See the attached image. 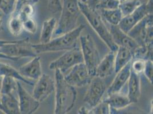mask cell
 I'll return each instance as SVG.
<instances>
[{
	"label": "cell",
	"instance_id": "1",
	"mask_svg": "<svg viewBox=\"0 0 153 114\" xmlns=\"http://www.w3.org/2000/svg\"><path fill=\"white\" fill-rule=\"evenodd\" d=\"M55 114L69 113L73 108L77 99L75 87L66 82L64 75L59 70H55Z\"/></svg>",
	"mask_w": 153,
	"mask_h": 114
},
{
	"label": "cell",
	"instance_id": "2",
	"mask_svg": "<svg viewBox=\"0 0 153 114\" xmlns=\"http://www.w3.org/2000/svg\"><path fill=\"white\" fill-rule=\"evenodd\" d=\"M85 27V25L81 24L70 32L51 39L46 44H32L33 49L37 55L49 52L69 50L77 45L78 39Z\"/></svg>",
	"mask_w": 153,
	"mask_h": 114
},
{
	"label": "cell",
	"instance_id": "3",
	"mask_svg": "<svg viewBox=\"0 0 153 114\" xmlns=\"http://www.w3.org/2000/svg\"><path fill=\"white\" fill-rule=\"evenodd\" d=\"M79 8L81 14L87 19L91 27L97 33L110 51L116 52L118 46L115 44L110 31L103 21L102 17L97 10H92L86 3L78 1Z\"/></svg>",
	"mask_w": 153,
	"mask_h": 114
},
{
	"label": "cell",
	"instance_id": "4",
	"mask_svg": "<svg viewBox=\"0 0 153 114\" xmlns=\"http://www.w3.org/2000/svg\"><path fill=\"white\" fill-rule=\"evenodd\" d=\"M37 56L29 38L18 41L2 40L0 44L1 59L16 61L22 58H33Z\"/></svg>",
	"mask_w": 153,
	"mask_h": 114
},
{
	"label": "cell",
	"instance_id": "5",
	"mask_svg": "<svg viewBox=\"0 0 153 114\" xmlns=\"http://www.w3.org/2000/svg\"><path fill=\"white\" fill-rule=\"evenodd\" d=\"M78 1L79 0H64L61 17L54 32L56 37L70 32L77 26V22L81 14Z\"/></svg>",
	"mask_w": 153,
	"mask_h": 114
},
{
	"label": "cell",
	"instance_id": "6",
	"mask_svg": "<svg viewBox=\"0 0 153 114\" xmlns=\"http://www.w3.org/2000/svg\"><path fill=\"white\" fill-rule=\"evenodd\" d=\"M79 39L83 56V62L93 78L96 76V68L101 61L99 52L94 40L90 34L80 36Z\"/></svg>",
	"mask_w": 153,
	"mask_h": 114
},
{
	"label": "cell",
	"instance_id": "7",
	"mask_svg": "<svg viewBox=\"0 0 153 114\" xmlns=\"http://www.w3.org/2000/svg\"><path fill=\"white\" fill-rule=\"evenodd\" d=\"M153 14L145 17L128 32V34L140 46L153 44Z\"/></svg>",
	"mask_w": 153,
	"mask_h": 114
},
{
	"label": "cell",
	"instance_id": "8",
	"mask_svg": "<svg viewBox=\"0 0 153 114\" xmlns=\"http://www.w3.org/2000/svg\"><path fill=\"white\" fill-rule=\"evenodd\" d=\"M83 62V58L81 48L76 47L66 51L61 56L51 62L49 67L51 70H59L64 74L74 66Z\"/></svg>",
	"mask_w": 153,
	"mask_h": 114
},
{
	"label": "cell",
	"instance_id": "9",
	"mask_svg": "<svg viewBox=\"0 0 153 114\" xmlns=\"http://www.w3.org/2000/svg\"><path fill=\"white\" fill-rule=\"evenodd\" d=\"M149 14H153V0L142 3L133 13L123 17L118 26L123 32L128 34L134 26Z\"/></svg>",
	"mask_w": 153,
	"mask_h": 114
},
{
	"label": "cell",
	"instance_id": "10",
	"mask_svg": "<svg viewBox=\"0 0 153 114\" xmlns=\"http://www.w3.org/2000/svg\"><path fill=\"white\" fill-rule=\"evenodd\" d=\"M66 82L75 87H82L89 84L92 77L84 62L77 64L64 76Z\"/></svg>",
	"mask_w": 153,
	"mask_h": 114
},
{
	"label": "cell",
	"instance_id": "11",
	"mask_svg": "<svg viewBox=\"0 0 153 114\" xmlns=\"http://www.w3.org/2000/svg\"><path fill=\"white\" fill-rule=\"evenodd\" d=\"M103 79L100 77L94 76L88 84L89 87L84 96L83 101L90 108L95 106L102 101V96L106 90Z\"/></svg>",
	"mask_w": 153,
	"mask_h": 114
},
{
	"label": "cell",
	"instance_id": "12",
	"mask_svg": "<svg viewBox=\"0 0 153 114\" xmlns=\"http://www.w3.org/2000/svg\"><path fill=\"white\" fill-rule=\"evenodd\" d=\"M36 81L34 84L32 95L41 103L55 91V81L50 76L42 74Z\"/></svg>",
	"mask_w": 153,
	"mask_h": 114
},
{
	"label": "cell",
	"instance_id": "13",
	"mask_svg": "<svg viewBox=\"0 0 153 114\" xmlns=\"http://www.w3.org/2000/svg\"><path fill=\"white\" fill-rule=\"evenodd\" d=\"M17 96L20 114H33L39 107L40 102L30 95L19 81H17Z\"/></svg>",
	"mask_w": 153,
	"mask_h": 114
},
{
	"label": "cell",
	"instance_id": "14",
	"mask_svg": "<svg viewBox=\"0 0 153 114\" xmlns=\"http://www.w3.org/2000/svg\"><path fill=\"white\" fill-rule=\"evenodd\" d=\"M115 44L118 46H123L132 51L133 54L140 46L127 33L123 32L118 25H110L108 29Z\"/></svg>",
	"mask_w": 153,
	"mask_h": 114
},
{
	"label": "cell",
	"instance_id": "15",
	"mask_svg": "<svg viewBox=\"0 0 153 114\" xmlns=\"http://www.w3.org/2000/svg\"><path fill=\"white\" fill-rule=\"evenodd\" d=\"M39 0H17L11 15L18 16L22 21L32 18Z\"/></svg>",
	"mask_w": 153,
	"mask_h": 114
},
{
	"label": "cell",
	"instance_id": "16",
	"mask_svg": "<svg viewBox=\"0 0 153 114\" xmlns=\"http://www.w3.org/2000/svg\"><path fill=\"white\" fill-rule=\"evenodd\" d=\"M40 60L39 56L33 57L31 61L20 67L19 73L27 79L37 81L42 74Z\"/></svg>",
	"mask_w": 153,
	"mask_h": 114
},
{
	"label": "cell",
	"instance_id": "17",
	"mask_svg": "<svg viewBox=\"0 0 153 114\" xmlns=\"http://www.w3.org/2000/svg\"><path fill=\"white\" fill-rule=\"evenodd\" d=\"M131 61L128 63L122 69L117 72L113 82L108 89V94L119 93L125 84L128 82L131 74Z\"/></svg>",
	"mask_w": 153,
	"mask_h": 114
},
{
	"label": "cell",
	"instance_id": "18",
	"mask_svg": "<svg viewBox=\"0 0 153 114\" xmlns=\"http://www.w3.org/2000/svg\"><path fill=\"white\" fill-rule=\"evenodd\" d=\"M115 52L110 51L100 61L96 68L95 76L105 79L113 74L115 72Z\"/></svg>",
	"mask_w": 153,
	"mask_h": 114
},
{
	"label": "cell",
	"instance_id": "19",
	"mask_svg": "<svg viewBox=\"0 0 153 114\" xmlns=\"http://www.w3.org/2000/svg\"><path fill=\"white\" fill-rule=\"evenodd\" d=\"M17 93L1 95L0 110L2 113L7 114H20L18 96L15 95V93Z\"/></svg>",
	"mask_w": 153,
	"mask_h": 114
},
{
	"label": "cell",
	"instance_id": "20",
	"mask_svg": "<svg viewBox=\"0 0 153 114\" xmlns=\"http://www.w3.org/2000/svg\"><path fill=\"white\" fill-rule=\"evenodd\" d=\"M128 97L131 103H137L141 94L140 74L131 70V74L128 80Z\"/></svg>",
	"mask_w": 153,
	"mask_h": 114
},
{
	"label": "cell",
	"instance_id": "21",
	"mask_svg": "<svg viewBox=\"0 0 153 114\" xmlns=\"http://www.w3.org/2000/svg\"><path fill=\"white\" fill-rule=\"evenodd\" d=\"M104 101L109 104L111 108V114L113 111L123 109L132 104L128 96L120 94V92L109 94L108 97Z\"/></svg>",
	"mask_w": 153,
	"mask_h": 114
},
{
	"label": "cell",
	"instance_id": "22",
	"mask_svg": "<svg viewBox=\"0 0 153 114\" xmlns=\"http://www.w3.org/2000/svg\"><path fill=\"white\" fill-rule=\"evenodd\" d=\"M133 59L132 51L123 46H118L115 54V73H117Z\"/></svg>",
	"mask_w": 153,
	"mask_h": 114
},
{
	"label": "cell",
	"instance_id": "23",
	"mask_svg": "<svg viewBox=\"0 0 153 114\" xmlns=\"http://www.w3.org/2000/svg\"><path fill=\"white\" fill-rule=\"evenodd\" d=\"M57 24V21L54 17L46 19L44 22L39 38L41 44H46L51 40Z\"/></svg>",
	"mask_w": 153,
	"mask_h": 114
},
{
	"label": "cell",
	"instance_id": "24",
	"mask_svg": "<svg viewBox=\"0 0 153 114\" xmlns=\"http://www.w3.org/2000/svg\"><path fill=\"white\" fill-rule=\"evenodd\" d=\"M0 76H9L14 78L17 81L25 83L27 84L34 86V83L22 76L19 71L15 69L12 66L7 64L0 62Z\"/></svg>",
	"mask_w": 153,
	"mask_h": 114
},
{
	"label": "cell",
	"instance_id": "25",
	"mask_svg": "<svg viewBox=\"0 0 153 114\" xmlns=\"http://www.w3.org/2000/svg\"><path fill=\"white\" fill-rule=\"evenodd\" d=\"M97 11L110 25H118L123 16L120 10L117 8L115 9H100Z\"/></svg>",
	"mask_w": 153,
	"mask_h": 114
},
{
	"label": "cell",
	"instance_id": "26",
	"mask_svg": "<svg viewBox=\"0 0 153 114\" xmlns=\"http://www.w3.org/2000/svg\"><path fill=\"white\" fill-rule=\"evenodd\" d=\"M142 4L140 0H123L120 2L118 9L123 17L133 13Z\"/></svg>",
	"mask_w": 153,
	"mask_h": 114
},
{
	"label": "cell",
	"instance_id": "27",
	"mask_svg": "<svg viewBox=\"0 0 153 114\" xmlns=\"http://www.w3.org/2000/svg\"><path fill=\"white\" fill-rule=\"evenodd\" d=\"M17 92V81L9 76H3L1 86V94Z\"/></svg>",
	"mask_w": 153,
	"mask_h": 114
},
{
	"label": "cell",
	"instance_id": "28",
	"mask_svg": "<svg viewBox=\"0 0 153 114\" xmlns=\"http://www.w3.org/2000/svg\"><path fill=\"white\" fill-rule=\"evenodd\" d=\"M9 30L14 36H19L23 31L22 21L18 16L11 15L8 22Z\"/></svg>",
	"mask_w": 153,
	"mask_h": 114
},
{
	"label": "cell",
	"instance_id": "29",
	"mask_svg": "<svg viewBox=\"0 0 153 114\" xmlns=\"http://www.w3.org/2000/svg\"><path fill=\"white\" fill-rule=\"evenodd\" d=\"M89 114H111V108L108 103L105 101H101L95 106L89 110Z\"/></svg>",
	"mask_w": 153,
	"mask_h": 114
},
{
	"label": "cell",
	"instance_id": "30",
	"mask_svg": "<svg viewBox=\"0 0 153 114\" xmlns=\"http://www.w3.org/2000/svg\"><path fill=\"white\" fill-rule=\"evenodd\" d=\"M17 0H0V11L5 15H11Z\"/></svg>",
	"mask_w": 153,
	"mask_h": 114
},
{
	"label": "cell",
	"instance_id": "31",
	"mask_svg": "<svg viewBox=\"0 0 153 114\" xmlns=\"http://www.w3.org/2000/svg\"><path fill=\"white\" fill-rule=\"evenodd\" d=\"M120 1L118 0H101L97 7V10L100 9H115L118 8Z\"/></svg>",
	"mask_w": 153,
	"mask_h": 114
},
{
	"label": "cell",
	"instance_id": "32",
	"mask_svg": "<svg viewBox=\"0 0 153 114\" xmlns=\"http://www.w3.org/2000/svg\"><path fill=\"white\" fill-rule=\"evenodd\" d=\"M23 29L30 34H34L37 30V24L36 21L32 18H29L22 21Z\"/></svg>",
	"mask_w": 153,
	"mask_h": 114
},
{
	"label": "cell",
	"instance_id": "33",
	"mask_svg": "<svg viewBox=\"0 0 153 114\" xmlns=\"http://www.w3.org/2000/svg\"><path fill=\"white\" fill-rule=\"evenodd\" d=\"M146 61L142 59H134L131 63V70L135 73L140 74L143 73L145 66Z\"/></svg>",
	"mask_w": 153,
	"mask_h": 114
},
{
	"label": "cell",
	"instance_id": "34",
	"mask_svg": "<svg viewBox=\"0 0 153 114\" xmlns=\"http://www.w3.org/2000/svg\"><path fill=\"white\" fill-rule=\"evenodd\" d=\"M143 73L149 82L153 84V64L152 60H146L145 66Z\"/></svg>",
	"mask_w": 153,
	"mask_h": 114
},
{
	"label": "cell",
	"instance_id": "35",
	"mask_svg": "<svg viewBox=\"0 0 153 114\" xmlns=\"http://www.w3.org/2000/svg\"><path fill=\"white\" fill-rule=\"evenodd\" d=\"M48 9L51 13H56L61 12L62 2L61 0H48Z\"/></svg>",
	"mask_w": 153,
	"mask_h": 114
},
{
	"label": "cell",
	"instance_id": "36",
	"mask_svg": "<svg viewBox=\"0 0 153 114\" xmlns=\"http://www.w3.org/2000/svg\"><path fill=\"white\" fill-rule=\"evenodd\" d=\"M100 1L101 0H87L86 4L92 10H97Z\"/></svg>",
	"mask_w": 153,
	"mask_h": 114
},
{
	"label": "cell",
	"instance_id": "37",
	"mask_svg": "<svg viewBox=\"0 0 153 114\" xmlns=\"http://www.w3.org/2000/svg\"><path fill=\"white\" fill-rule=\"evenodd\" d=\"M78 114H89V110L82 106L78 110Z\"/></svg>",
	"mask_w": 153,
	"mask_h": 114
},
{
	"label": "cell",
	"instance_id": "38",
	"mask_svg": "<svg viewBox=\"0 0 153 114\" xmlns=\"http://www.w3.org/2000/svg\"><path fill=\"white\" fill-rule=\"evenodd\" d=\"M2 22H3V13L0 11V34L2 31Z\"/></svg>",
	"mask_w": 153,
	"mask_h": 114
},
{
	"label": "cell",
	"instance_id": "39",
	"mask_svg": "<svg viewBox=\"0 0 153 114\" xmlns=\"http://www.w3.org/2000/svg\"><path fill=\"white\" fill-rule=\"evenodd\" d=\"M3 76H0V109H1V86Z\"/></svg>",
	"mask_w": 153,
	"mask_h": 114
},
{
	"label": "cell",
	"instance_id": "40",
	"mask_svg": "<svg viewBox=\"0 0 153 114\" xmlns=\"http://www.w3.org/2000/svg\"><path fill=\"white\" fill-rule=\"evenodd\" d=\"M140 1L142 3H144V2H146L147 1H148L149 0H140Z\"/></svg>",
	"mask_w": 153,
	"mask_h": 114
},
{
	"label": "cell",
	"instance_id": "41",
	"mask_svg": "<svg viewBox=\"0 0 153 114\" xmlns=\"http://www.w3.org/2000/svg\"><path fill=\"white\" fill-rule=\"evenodd\" d=\"M79 1H81V2H83V3H86L87 0H79Z\"/></svg>",
	"mask_w": 153,
	"mask_h": 114
},
{
	"label": "cell",
	"instance_id": "42",
	"mask_svg": "<svg viewBox=\"0 0 153 114\" xmlns=\"http://www.w3.org/2000/svg\"><path fill=\"white\" fill-rule=\"evenodd\" d=\"M118 1H120H120H123V0H118Z\"/></svg>",
	"mask_w": 153,
	"mask_h": 114
}]
</instances>
